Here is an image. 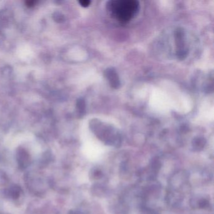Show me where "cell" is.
I'll use <instances>...</instances> for the list:
<instances>
[{
	"mask_svg": "<svg viewBox=\"0 0 214 214\" xmlns=\"http://www.w3.org/2000/svg\"><path fill=\"white\" fill-rule=\"evenodd\" d=\"M115 17L121 22H128L137 13L138 3L135 1H116L111 5Z\"/></svg>",
	"mask_w": 214,
	"mask_h": 214,
	"instance_id": "1",
	"label": "cell"
},
{
	"mask_svg": "<svg viewBox=\"0 0 214 214\" xmlns=\"http://www.w3.org/2000/svg\"><path fill=\"white\" fill-rule=\"evenodd\" d=\"M80 3L82 6L85 7V6H88L90 3H91V2L89 1H82V2H80Z\"/></svg>",
	"mask_w": 214,
	"mask_h": 214,
	"instance_id": "2",
	"label": "cell"
}]
</instances>
